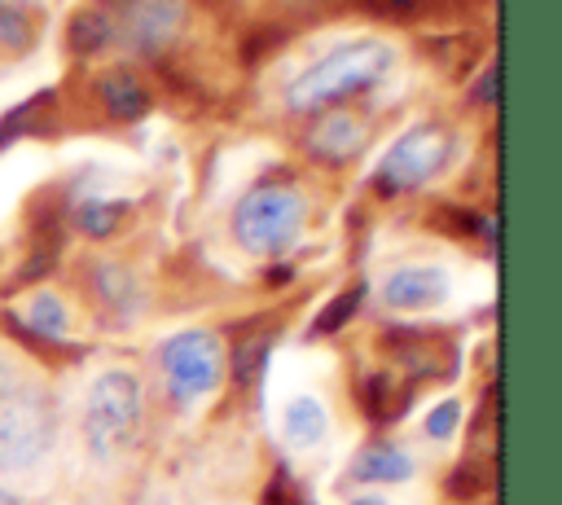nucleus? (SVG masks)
<instances>
[{
  "mask_svg": "<svg viewBox=\"0 0 562 505\" xmlns=\"http://www.w3.org/2000/svg\"><path fill=\"white\" fill-rule=\"evenodd\" d=\"M395 53L391 44L382 40H351V44H338L334 53H325L316 66H307L290 88H285V105L290 110H321V105H334L351 92H364L373 88L386 70H391Z\"/></svg>",
  "mask_w": 562,
  "mask_h": 505,
  "instance_id": "obj_1",
  "label": "nucleus"
},
{
  "mask_svg": "<svg viewBox=\"0 0 562 505\" xmlns=\"http://www.w3.org/2000/svg\"><path fill=\"white\" fill-rule=\"evenodd\" d=\"M66 303L57 299V294H48V290H40L31 303H26V329L35 334V338H61L66 334Z\"/></svg>",
  "mask_w": 562,
  "mask_h": 505,
  "instance_id": "obj_13",
  "label": "nucleus"
},
{
  "mask_svg": "<svg viewBox=\"0 0 562 505\" xmlns=\"http://www.w3.org/2000/svg\"><path fill=\"white\" fill-rule=\"evenodd\" d=\"M66 40H70V48H75L79 57H92V53L110 40V18H105L101 9H83V13H75V18H70Z\"/></svg>",
  "mask_w": 562,
  "mask_h": 505,
  "instance_id": "obj_15",
  "label": "nucleus"
},
{
  "mask_svg": "<svg viewBox=\"0 0 562 505\" xmlns=\"http://www.w3.org/2000/svg\"><path fill=\"white\" fill-rule=\"evenodd\" d=\"M97 92H101L105 114L119 119V123H132V119H140L149 110V92L140 88V79L132 70H105L97 79Z\"/></svg>",
  "mask_w": 562,
  "mask_h": 505,
  "instance_id": "obj_11",
  "label": "nucleus"
},
{
  "mask_svg": "<svg viewBox=\"0 0 562 505\" xmlns=\"http://www.w3.org/2000/svg\"><path fill=\"white\" fill-rule=\"evenodd\" d=\"M40 35L31 9H18V4H0V48L4 53H22L31 48V40Z\"/></svg>",
  "mask_w": 562,
  "mask_h": 505,
  "instance_id": "obj_17",
  "label": "nucleus"
},
{
  "mask_svg": "<svg viewBox=\"0 0 562 505\" xmlns=\"http://www.w3.org/2000/svg\"><path fill=\"white\" fill-rule=\"evenodd\" d=\"M360 145H364V123L351 110H325L307 132V149L321 162H347Z\"/></svg>",
  "mask_w": 562,
  "mask_h": 505,
  "instance_id": "obj_9",
  "label": "nucleus"
},
{
  "mask_svg": "<svg viewBox=\"0 0 562 505\" xmlns=\"http://www.w3.org/2000/svg\"><path fill=\"white\" fill-rule=\"evenodd\" d=\"M57 439L53 400L35 386L0 391V470L35 465Z\"/></svg>",
  "mask_w": 562,
  "mask_h": 505,
  "instance_id": "obj_4",
  "label": "nucleus"
},
{
  "mask_svg": "<svg viewBox=\"0 0 562 505\" xmlns=\"http://www.w3.org/2000/svg\"><path fill=\"white\" fill-rule=\"evenodd\" d=\"M351 505H386V501H378V496H356Z\"/></svg>",
  "mask_w": 562,
  "mask_h": 505,
  "instance_id": "obj_24",
  "label": "nucleus"
},
{
  "mask_svg": "<svg viewBox=\"0 0 562 505\" xmlns=\"http://www.w3.org/2000/svg\"><path fill=\"white\" fill-rule=\"evenodd\" d=\"M140 426V382L127 369H105L83 400V439L97 461L119 457Z\"/></svg>",
  "mask_w": 562,
  "mask_h": 505,
  "instance_id": "obj_3",
  "label": "nucleus"
},
{
  "mask_svg": "<svg viewBox=\"0 0 562 505\" xmlns=\"http://www.w3.org/2000/svg\"><path fill=\"white\" fill-rule=\"evenodd\" d=\"M448 299V272L435 263H404L386 272L382 281V303L391 312H426Z\"/></svg>",
  "mask_w": 562,
  "mask_h": 505,
  "instance_id": "obj_8",
  "label": "nucleus"
},
{
  "mask_svg": "<svg viewBox=\"0 0 562 505\" xmlns=\"http://www.w3.org/2000/svg\"><path fill=\"white\" fill-rule=\"evenodd\" d=\"M452 158V132L439 123H417L408 127L378 162V189L400 193V189H417L426 180H435Z\"/></svg>",
  "mask_w": 562,
  "mask_h": 505,
  "instance_id": "obj_5",
  "label": "nucleus"
},
{
  "mask_svg": "<svg viewBox=\"0 0 562 505\" xmlns=\"http://www.w3.org/2000/svg\"><path fill=\"white\" fill-rule=\"evenodd\" d=\"M281 435L285 444L294 448H316L325 435H329V413L316 395H294L285 408H281Z\"/></svg>",
  "mask_w": 562,
  "mask_h": 505,
  "instance_id": "obj_10",
  "label": "nucleus"
},
{
  "mask_svg": "<svg viewBox=\"0 0 562 505\" xmlns=\"http://www.w3.org/2000/svg\"><path fill=\"white\" fill-rule=\"evenodd\" d=\"M356 303H360V285H356V290H342V294H338V299H334V303H329V307L316 316L312 334H334V329H338V325H342V321L356 312Z\"/></svg>",
  "mask_w": 562,
  "mask_h": 505,
  "instance_id": "obj_19",
  "label": "nucleus"
},
{
  "mask_svg": "<svg viewBox=\"0 0 562 505\" xmlns=\"http://www.w3.org/2000/svg\"><path fill=\"white\" fill-rule=\"evenodd\" d=\"M123 215H127V202H105V198H92V202H83L75 211V220H79V228L88 237H110L123 224Z\"/></svg>",
  "mask_w": 562,
  "mask_h": 505,
  "instance_id": "obj_16",
  "label": "nucleus"
},
{
  "mask_svg": "<svg viewBox=\"0 0 562 505\" xmlns=\"http://www.w3.org/2000/svg\"><path fill=\"white\" fill-rule=\"evenodd\" d=\"M404 400H408V395H395V382H391L386 373H369L364 386H360V404H364V413H369L373 422H391V417H400Z\"/></svg>",
  "mask_w": 562,
  "mask_h": 505,
  "instance_id": "obj_14",
  "label": "nucleus"
},
{
  "mask_svg": "<svg viewBox=\"0 0 562 505\" xmlns=\"http://www.w3.org/2000/svg\"><path fill=\"white\" fill-rule=\"evenodd\" d=\"M457 422H461V404H457V400H443V404L430 408V417H426V435H430V439H448V435L457 430Z\"/></svg>",
  "mask_w": 562,
  "mask_h": 505,
  "instance_id": "obj_20",
  "label": "nucleus"
},
{
  "mask_svg": "<svg viewBox=\"0 0 562 505\" xmlns=\"http://www.w3.org/2000/svg\"><path fill=\"white\" fill-rule=\"evenodd\" d=\"M97 290H101L105 303H132V294H136L132 272H123V268H114V263H101V268H97Z\"/></svg>",
  "mask_w": 562,
  "mask_h": 505,
  "instance_id": "obj_18",
  "label": "nucleus"
},
{
  "mask_svg": "<svg viewBox=\"0 0 562 505\" xmlns=\"http://www.w3.org/2000/svg\"><path fill=\"white\" fill-rule=\"evenodd\" d=\"M180 26H184L180 0H127V9H123V35L145 57L162 53L180 35Z\"/></svg>",
  "mask_w": 562,
  "mask_h": 505,
  "instance_id": "obj_7",
  "label": "nucleus"
},
{
  "mask_svg": "<svg viewBox=\"0 0 562 505\" xmlns=\"http://www.w3.org/2000/svg\"><path fill=\"white\" fill-rule=\"evenodd\" d=\"M474 101H483V105L496 101V61L483 70V79H479V88H474Z\"/></svg>",
  "mask_w": 562,
  "mask_h": 505,
  "instance_id": "obj_22",
  "label": "nucleus"
},
{
  "mask_svg": "<svg viewBox=\"0 0 562 505\" xmlns=\"http://www.w3.org/2000/svg\"><path fill=\"white\" fill-rule=\"evenodd\" d=\"M0 4H4V0H0Z\"/></svg>",
  "mask_w": 562,
  "mask_h": 505,
  "instance_id": "obj_26",
  "label": "nucleus"
},
{
  "mask_svg": "<svg viewBox=\"0 0 562 505\" xmlns=\"http://www.w3.org/2000/svg\"><path fill=\"white\" fill-rule=\"evenodd\" d=\"M303 220H307V202L294 184H281V180H268V184H255L237 211H233V233L237 242L250 250V255H281L299 242L303 233Z\"/></svg>",
  "mask_w": 562,
  "mask_h": 505,
  "instance_id": "obj_2",
  "label": "nucleus"
},
{
  "mask_svg": "<svg viewBox=\"0 0 562 505\" xmlns=\"http://www.w3.org/2000/svg\"><path fill=\"white\" fill-rule=\"evenodd\" d=\"M408 474H413V457L395 444H369L351 461V479L360 483H404Z\"/></svg>",
  "mask_w": 562,
  "mask_h": 505,
  "instance_id": "obj_12",
  "label": "nucleus"
},
{
  "mask_svg": "<svg viewBox=\"0 0 562 505\" xmlns=\"http://www.w3.org/2000/svg\"><path fill=\"white\" fill-rule=\"evenodd\" d=\"M263 356H268V338H246V343L237 347V378H241V382H250V378L259 373Z\"/></svg>",
  "mask_w": 562,
  "mask_h": 505,
  "instance_id": "obj_21",
  "label": "nucleus"
},
{
  "mask_svg": "<svg viewBox=\"0 0 562 505\" xmlns=\"http://www.w3.org/2000/svg\"><path fill=\"white\" fill-rule=\"evenodd\" d=\"M162 378H167L171 400H180V404H193L206 391H215L220 378H224L220 338L206 334V329H184V334L167 338L162 343Z\"/></svg>",
  "mask_w": 562,
  "mask_h": 505,
  "instance_id": "obj_6",
  "label": "nucleus"
},
{
  "mask_svg": "<svg viewBox=\"0 0 562 505\" xmlns=\"http://www.w3.org/2000/svg\"><path fill=\"white\" fill-rule=\"evenodd\" d=\"M417 0H382V9H391V13H404V9H413Z\"/></svg>",
  "mask_w": 562,
  "mask_h": 505,
  "instance_id": "obj_23",
  "label": "nucleus"
},
{
  "mask_svg": "<svg viewBox=\"0 0 562 505\" xmlns=\"http://www.w3.org/2000/svg\"><path fill=\"white\" fill-rule=\"evenodd\" d=\"M0 505H18V501H13V496H9V492H0Z\"/></svg>",
  "mask_w": 562,
  "mask_h": 505,
  "instance_id": "obj_25",
  "label": "nucleus"
}]
</instances>
